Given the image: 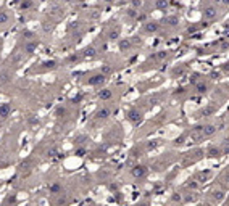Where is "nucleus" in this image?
Listing matches in <instances>:
<instances>
[{"label":"nucleus","mask_w":229,"mask_h":206,"mask_svg":"<svg viewBox=\"0 0 229 206\" xmlns=\"http://www.w3.org/2000/svg\"><path fill=\"white\" fill-rule=\"evenodd\" d=\"M12 113V105L10 103H2L0 105V118H7Z\"/></svg>","instance_id":"nucleus-1"},{"label":"nucleus","mask_w":229,"mask_h":206,"mask_svg":"<svg viewBox=\"0 0 229 206\" xmlns=\"http://www.w3.org/2000/svg\"><path fill=\"white\" fill-rule=\"evenodd\" d=\"M36 49H37V42L36 41H29V42L24 44V52L26 53H33Z\"/></svg>","instance_id":"nucleus-2"},{"label":"nucleus","mask_w":229,"mask_h":206,"mask_svg":"<svg viewBox=\"0 0 229 206\" xmlns=\"http://www.w3.org/2000/svg\"><path fill=\"white\" fill-rule=\"evenodd\" d=\"M145 172H147V171H145L144 166H136L134 169H132V176H134V177H142V176H145Z\"/></svg>","instance_id":"nucleus-3"},{"label":"nucleus","mask_w":229,"mask_h":206,"mask_svg":"<svg viewBox=\"0 0 229 206\" xmlns=\"http://www.w3.org/2000/svg\"><path fill=\"white\" fill-rule=\"evenodd\" d=\"M8 20H10L8 13H7V11H0V24H7Z\"/></svg>","instance_id":"nucleus-4"},{"label":"nucleus","mask_w":229,"mask_h":206,"mask_svg":"<svg viewBox=\"0 0 229 206\" xmlns=\"http://www.w3.org/2000/svg\"><path fill=\"white\" fill-rule=\"evenodd\" d=\"M31 7H33V0H23L20 3L21 10H28V8H31Z\"/></svg>","instance_id":"nucleus-5"},{"label":"nucleus","mask_w":229,"mask_h":206,"mask_svg":"<svg viewBox=\"0 0 229 206\" xmlns=\"http://www.w3.org/2000/svg\"><path fill=\"white\" fill-rule=\"evenodd\" d=\"M100 81L103 82V76H95L94 79H90V84H98Z\"/></svg>","instance_id":"nucleus-6"},{"label":"nucleus","mask_w":229,"mask_h":206,"mask_svg":"<svg viewBox=\"0 0 229 206\" xmlns=\"http://www.w3.org/2000/svg\"><path fill=\"white\" fill-rule=\"evenodd\" d=\"M111 93L108 92V90H103V92H100V98H108Z\"/></svg>","instance_id":"nucleus-7"},{"label":"nucleus","mask_w":229,"mask_h":206,"mask_svg":"<svg viewBox=\"0 0 229 206\" xmlns=\"http://www.w3.org/2000/svg\"><path fill=\"white\" fill-rule=\"evenodd\" d=\"M58 190H60V185H57V184L50 187V192H58Z\"/></svg>","instance_id":"nucleus-8"}]
</instances>
